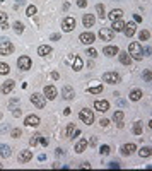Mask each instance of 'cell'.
<instances>
[{
	"label": "cell",
	"mask_w": 152,
	"mask_h": 171,
	"mask_svg": "<svg viewBox=\"0 0 152 171\" xmlns=\"http://www.w3.org/2000/svg\"><path fill=\"white\" fill-rule=\"evenodd\" d=\"M128 55L135 60H142L144 58V50H142V46H140V43H137V41H133L130 43V48H128Z\"/></svg>",
	"instance_id": "obj_1"
},
{
	"label": "cell",
	"mask_w": 152,
	"mask_h": 171,
	"mask_svg": "<svg viewBox=\"0 0 152 171\" xmlns=\"http://www.w3.org/2000/svg\"><path fill=\"white\" fill-rule=\"evenodd\" d=\"M79 116H80V120H82L86 125H91V123L94 122V113H92L91 110H80Z\"/></svg>",
	"instance_id": "obj_2"
},
{
	"label": "cell",
	"mask_w": 152,
	"mask_h": 171,
	"mask_svg": "<svg viewBox=\"0 0 152 171\" xmlns=\"http://www.w3.org/2000/svg\"><path fill=\"white\" fill-rule=\"evenodd\" d=\"M99 38L103 39V41H113L114 31L110 29V27H101V29H99Z\"/></svg>",
	"instance_id": "obj_3"
},
{
	"label": "cell",
	"mask_w": 152,
	"mask_h": 171,
	"mask_svg": "<svg viewBox=\"0 0 152 171\" xmlns=\"http://www.w3.org/2000/svg\"><path fill=\"white\" fill-rule=\"evenodd\" d=\"M12 52H14V45H12L10 41L3 39V43L0 45V55H2V57H7V55H10Z\"/></svg>",
	"instance_id": "obj_4"
},
{
	"label": "cell",
	"mask_w": 152,
	"mask_h": 171,
	"mask_svg": "<svg viewBox=\"0 0 152 171\" xmlns=\"http://www.w3.org/2000/svg\"><path fill=\"white\" fill-rule=\"evenodd\" d=\"M31 103H33L36 108H45V104H46V98H45L43 94L34 93V94L31 96Z\"/></svg>",
	"instance_id": "obj_5"
},
{
	"label": "cell",
	"mask_w": 152,
	"mask_h": 171,
	"mask_svg": "<svg viewBox=\"0 0 152 171\" xmlns=\"http://www.w3.org/2000/svg\"><path fill=\"white\" fill-rule=\"evenodd\" d=\"M103 80L108 82V84H116V82H120V74H116V72H106V74H103Z\"/></svg>",
	"instance_id": "obj_6"
},
{
	"label": "cell",
	"mask_w": 152,
	"mask_h": 171,
	"mask_svg": "<svg viewBox=\"0 0 152 171\" xmlns=\"http://www.w3.org/2000/svg\"><path fill=\"white\" fill-rule=\"evenodd\" d=\"M62 27H63V31H72L74 27H75V19L74 17H65V19L62 21Z\"/></svg>",
	"instance_id": "obj_7"
},
{
	"label": "cell",
	"mask_w": 152,
	"mask_h": 171,
	"mask_svg": "<svg viewBox=\"0 0 152 171\" xmlns=\"http://www.w3.org/2000/svg\"><path fill=\"white\" fill-rule=\"evenodd\" d=\"M17 67L21 70H29L31 69V58L29 57H21L17 60Z\"/></svg>",
	"instance_id": "obj_8"
},
{
	"label": "cell",
	"mask_w": 152,
	"mask_h": 171,
	"mask_svg": "<svg viewBox=\"0 0 152 171\" xmlns=\"http://www.w3.org/2000/svg\"><path fill=\"white\" fill-rule=\"evenodd\" d=\"M94 108L97 111H101V113H104V111H108L110 110V103L108 101H104V99H97L94 103Z\"/></svg>",
	"instance_id": "obj_9"
},
{
	"label": "cell",
	"mask_w": 152,
	"mask_h": 171,
	"mask_svg": "<svg viewBox=\"0 0 152 171\" xmlns=\"http://www.w3.org/2000/svg\"><path fill=\"white\" fill-rule=\"evenodd\" d=\"M79 39H80V43H84V45H92L96 36L92 34V33H82V34L79 36Z\"/></svg>",
	"instance_id": "obj_10"
},
{
	"label": "cell",
	"mask_w": 152,
	"mask_h": 171,
	"mask_svg": "<svg viewBox=\"0 0 152 171\" xmlns=\"http://www.w3.org/2000/svg\"><path fill=\"white\" fill-rule=\"evenodd\" d=\"M45 98H48V99H55L57 98V87L55 86H45Z\"/></svg>",
	"instance_id": "obj_11"
},
{
	"label": "cell",
	"mask_w": 152,
	"mask_h": 171,
	"mask_svg": "<svg viewBox=\"0 0 152 171\" xmlns=\"http://www.w3.org/2000/svg\"><path fill=\"white\" fill-rule=\"evenodd\" d=\"M62 96H63L65 99H72V98L75 96L74 87H72V86H63V87H62Z\"/></svg>",
	"instance_id": "obj_12"
},
{
	"label": "cell",
	"mask_w": 152,
	"mask_h": 171,
	"mask_svg": "<svg viewBox=\"0 0 152 171\" xmlns=\"http://www.w3.org/2000/svg\"><path fill=\"white\" fill-rule=\"evenodd\" d=\"M24 123H26L27 127H38L39 125V116H36V115H29V116H26Z\"/></svg>",
	"instance_id": "obj_13"
},
{
	"label": "cell",
	"mask_w": 152,
	"mask_h": 171,
	"mask_svg": "<svg viewBox=\"0 0 152 171\" xmlns=\"http://www.w3.org/2000/svg\"><path fill=\"white\" fill-rule=\"evenodd\" d=\"M135 149H137L135 144H125V146L121 147V154H123V156H130V154L135 152Z\"/></svg>",
	"instance_id": "obj_14"
},
{
	"label": "cell",
	"mask_w": 152,
	"mask_h": 171,
	"mask_svg": "<svg viewBox=\"0 0 152 171\" xmlns=\"http://www.w3.org/2000/svg\"><path fill=\"white\" fill-rule=\"evenodd\" d=\"M123 33L128 36V38H132L133 34H135V24L133 22H128V24H125L123 26Z\"/></svg>",
	"instance_id": "obj_15"
},
{
	"label": "cell",
	"mask_w": 152,
	"mask_h": 171,
	"mask_svg": "<svg viewBox=\"0 0 152 171\" xmlns=\"http://www.w3.org/2000/svg\"><path fill=\"white\" fill-rule=\"evenodd\" d=\"M33 159V152L31 151H21L19 154V163H27Z\"/></svg>",
	"instance_id": "obj_16"
},
{
	"label": "cell",
	"mask_w": 152,
	"mask_h": 171,
	"mask_svg": "<svg viewBox=\"0 0 152 171\" xmlns=\"http://www.w3.org/2000/svg\"><path fill=\"white\" fill-rule=\"evenodd\" d=\"M12 89H14V80H5V82L2 84V93H3V94L12 93Z\"/></svg>",
	"instance_id": "obj_17"
},
{
	"label": "cell",
	"mask_w": 152,
	"mask_h": 171,
	"mask_svg": "<svg viewBox=\"0 0 152 171\" xmlns=\"http://www.w3.org/2000/svg\"><path fill=\"white\" fill-rule=\"evenodd\" d=\"M118 55H120V62H121L123 65H130V63H132V57H130L127 52H118Z\"/></svg>",
	"instance_id": "obj_18"
},
{
	"label": "cell",
	"mask_w": 152,
	"mask_h": 171,
	"mask_svg": "<svg viewBox=\"0 0 152 171\" xmlns=\"http://www.w3.org/2000/svg\"><path fill=\"white\" fill-rule=\"evenodd\" d=\"M121 16H123V10H120V9H113L110 14H108V17L111 21H118V19H121Z\"/></svg>",
	"instance_id": "obj_19"
},
{
	"label": "cell",
	"mask_w": 152,
	"mask_h": 171,
	"mask_svg": "<svg viewBox=\"0 0 152 171\" xmlns=\"http://www.w3.org/2000/svg\"><path fill=\"white\" fill-rule=\"evenodd\" d=\"M118 52H120V50H118V46H106V48L103 50V53H104L106 57H114Z\"/></svg>",
	"instance_id": "obj_20"
},
{
	"label": "cell",
	"mask_w": 152,
	"mask_h": 171,
	"mask_svg": "<svg viewBox=\"0 0 152 171\" xmlns=\"http://www.w3.org/2000/svg\"><path fill=\"white\" fill-rule=\"evenodd\" d=\"M82 22H84V26H86V27H91V26L96 22V19H94V16H92V14H86V16H84V19H82Z\"/></svg>",
	"instance_id": "obj_21"
},
{
	"label": "cell",
	"mask_w": 152,
	"mask_h": 171,
	"mask_svg": "<svg viewBox=\"0 0 152 171\" xmlns=\"http://www.w3.org/2000/svg\"><path fill=\"white\" fill-rule=\"evenodd\" d=\"M50 53H51V46H48V45H41L38 48V55H41V57H46Z\"/></svg>",
	"instance_id": "obj_22"
},
{
	"label": "cell",
	"mask_w": 152,
	"mask_h": 171,
	"mask_svg": "<svg viewBox=\"0 0 152 171\" xmlns=\"http://www.w3.org/2000/svg\"><path fill=\"white\" fill-rule=\"evenodd\" d=\"M123 26H125V22H123L121 19H118V21H113L111 29H113L114 33H120V31H123Z\"/></svg>",
	"instance_id": "obj_23"
},
{
	"label": "cell",
	"mask_w": 152,
	"mask_h": 171,
	"mask_svg": "<svg viewBox=\"0 0 152 171\" xmlns=\"http://www.w3.org/2000/svg\"><path fill=\"white\" fill-rule=\"evenodd\" d=\"M86 147H87V140H86V139H80V140L77 142V146H75V152L80 154V152L86 151Z\"/></svg>",
	"instance_id": "obj_24"
},
{
	"label": "cell",
	"mask_w": 152,
	"mask_h": 171,
	"mask_svg": "<svg viewBox=\"0 0 152 171\" xmlns=\"http://www.w3.org/2000/svg\"><path fill=\"white\" fill-rule=\"evenodd\" d=\"M10 147L9 146H3V144H0V156L2 157H10Z\"/></svg>",
	"instance_id": "obj_25"
},
{
	"label": "cell",
	"mask_w": 152,
	"mask_h": 171,
	"mask_svg": "<svg viewBox=\"0 0 152 171\" xmlns=\"http://www.w3.org/2000/svg\"><path fill=\"white\" fill-rule=\"evenodd\" d=\"M72 69H74L75 72H79V70L82 69V58H80V57L74 58V62H72Z\"/></svg>",
	"instance_id": "obj_26"
},
{
	"label": "cell",
	"mask_w": 152,
	"mask_h": 171,
	"mask_svg": "<svg viewBox=\"0 0 152 171\" xmlns=\"http://www.w3.org/2000/svg\"><path fill=\"white\" fill-rule=\"evenodd\" d=\"M96 12H97V16H99L101 19H104V17H106V9H104V5L97 3V5H96Z\"/></svg>",
	"instance_id": "obj_27"
},
{
	"label": "cell",
	"mask_w": 152,
	"mask_h": 171,
	"mask_svg": "<svg viewBox=\"0 0 152 171\" xmlns=\"http://www.w3.org/2000/svg\"><path fill=\"white\" fill-rule=\"evenodd\" d=\"M142 132H144L142 122H135V125H133V133H135V135H142Z\"/></svg>",
	"instance_id": "obj_28"
},
{
	"label": "cell",
	"mask_w": 152,
	"mask_h": 171,
	"mask_svg": "<svg viewBox=\"0 0 152 171\" xmlns=\"http://www.w3.org/2000/svg\"><path fill=\"white\" fill-rule=\"evenodd\" d=\"M140 98H142V91L140 89H133L132 93H130V99L132 101H138Z\"/></svg>",
	"instance_id": "obj_29"
},
{
	"label": "cell",
	"mask_w": 152,
	"mask_h": 171,
	"mask_svg": "<svg viewBox=\"0 0 152 171\" xmlns=\"http://www.w3.org/2000/svg\"><path fill=\"white\" fill-rule=\"evenodd\" d=\"M74 130H75V125H74V123H68L67 128H65V132H63V135H65V137H72Z\"/></svg>",
	"instance_id": "obj_30"
},
{
	"label": "cell",
	"mask_w": 152,
	"mask_h": 171,
	"mask_svg": "<svg viewBox=\"0 0 152 171\" xmlns=\"http://www.w3.org/2000/svg\"><path fill=\"white\" fill-rule=\"evenodd\" d=\"M151 147H142L140 151H138V156L140 157H151Z\"/></svg>",
	"instance_id": "obj_31"
},
{
	"label": "cell",
	"mask_w": 152,
	"mask_h": 171,
	"mask_svg": "<svg viewBox=\"0 0 152 171\" xmlns=\"http://www.w3.org/2000/svg\"><path fill=\"white\" fill-rule=\"evenodd\" d=\"M138 38H140V41H147V39H151V31H147V29H144V31H140V34H138Z\"/></svg>",
	"instance_id": "obj_32"
},
{
	"label": "cell",
	"mask_w": 152,
	"mask_h": 171,
	"mask_svg": "<svg viewBox=\"0 0 152 171\" xmlns=\"http://www.w3.org/2000/svg\"><path fill=\"white\" fill-rule=\"evenodd\" d=\"M10 72V67L7 63H0V76H7Z\"/></svg>",
	"instance_id": "obj_33"
},
{
	"label": "cell",
	"mask_w": 152,
	"mask_h": 171,
	"mask_svg": "<svg viewBox=\"0 0 152 171\" xmlns=\"http://www.w3.org/2000/svg\"><path fill=\"white\" fill-rule=\"evenodd\" d=\"M36 12H38V9H36L34 5H29V7L26 9V16H29V17H33V16H34Z\"/></svg>",
	"instance_id": "obj_34"
},
{
	"label": "cell",
	"mask_w": 152,
	"mask_h": 171,
	"mask_svg": "<svg viewBox=\"0 0 152 171\" xmlns=\"http://www.w3.org/2000/svg\"><path fill=\"white\" fill-rule=\"evenodd\" d=\"M14 31H16L17 34H21V33L24 31V24H22V22H19V21H17V22L14 24Z\"/></svg>",
	"instance_id": "obj_35"
},
{
	"label": "cell",
	"mask_w": 152,
	"mask_h": 171,
	"mask_svg": "<svg viewBox=\"0 0 152 171\" xmlns=\"http://www.w3.org/2000/svg\"><path fill=\"white\" fill-rule=\"evenodd\" d=\"M91 94H101L103 93V86H96V87H89Z\"/></svg>",
	"instance_id": "obj_36"
},
{
	"label": "cell",
	"mask_w": 152,
	"mask_h": 171,
	"mask_svg": "<svg viewBox=\"0 0 152 171\" xmlns=\"http://www.w3.org/2000/svg\"><path fill=\"white\" fill-rule=\"evenodd\" d=\"M99 152H101V156H108V154L111 152V149H110V146H101V147H99Z\"/></svg>",
	"instance_id": "obj_37"
},
{
	"label": "cell",
	"mask_w": 152,
	"mask_h": 171,
	"mask_svg": "<svg viewBox=\"0 0 152 171\" xmlns=\"http://www.w3.org/2000/svg\"><path fill=\"white\" fill-rule=\"evenodd\" d=\"M113 120L114 122H121V120H123V111H120V110L114 111L113 113Z\"/></svg>",
	"instance_id": "obj_38"
},
{
	"label": "cell",
	"mask_w": 152,
	"mask_h": 171,
	"mask_svg": "<svg viewBox=\"0 0 152 171\" xmlns=\"http://www.w3.org/2000/svg\"><path fill=\"white\" fill-rule=\"evenodd\" d=\"M7 19H9V14H5V12L0 10V24H2V26L7 24Z\"/></svg>",
	"instance_id": "obj_39"
},
{
	"label": "cell",
	"mask_w": 152,
	"mask_h": 171,
	"mask_svg": "<svg viewBox=\"0 0 152 171\" xmlns=\"http://www.w3.org/2000/svg\"><path fill=\"white\" fill-rule=\"evenodd\" d=\"M21 135H22V132H21V128H14V130L10 132V137H14V139H19Z\"/></svg>",
	"instance_id": "obj_40"
},
{
	"label": "cell",
	"mask_w": 152,
	"mask_h": 171,
	"mask_svg": "<svg viewBox=\"0 0 152 171\" xmlns=\"http://www.w3.org/2000/svg\"><path fill=\"white\" fill-rule=\"evenodd\" d=\"M38 142H39V133H36V135H33V137H31V140H29V144H31V146H36Z\"/></svg>",
	"instance_id": "obj_41"
},
{
	"label": "cell",
	"mask_w": 152,
	"mask_h": 171,
	"mask_svg": "<svg viewBox=\"0 0 152 171\" xmlns=\"http://www.w3.org/2000/svg\"><path fill=\"white\" fill-rule=\"evenodd\" d=\"M87 55L91 58H94V57H97V52H96L94 48H87Z\"/></svg>",
	"instance_id": "obj_42"
},
{
	"label": "cell",
	"mask_w": 152,
	"mask_h": 171,
	"mask_svg": "<svg viewBox=\"0 0 152 171\" xmlns=\"http://www.w3.org/2000/svg\"><path fill=\"white\" fill-rule=\"evenodd\" d=\"M12 115H14V116H16V118H19L21 115H22V110H21V108H16V110H14V111H12Z\"/></svg>",
	"instance_id": "obj_43"
},
{
	"label": "cell",
	"mask_w": 152,
	"mask_h": 171,
	"mask_svg": "<svg viewBox=\"0 0 152 171\" xmlns=\"http://www.w3.org/2000/svg\"><path fill=\"white\" fill-rule=\"evenodd\" d=\"M110 168H111V170H118V168H120V163H116V161H111V163H110Z\"/></svg>",
	"instance_id": "obj_44"
},
{
	"label": "cell",
	"mask_w": 152,
	"mask_h": 171,
	"mask_svg": "<svg viewBox=\"0 0 152 171\" xmlns=\"http://www.w3.org/2000/svg\"><path fill=\"white\" fill-rule=\"evenodd\" d=\"M77 5H79L80 9H84V7L87 5V0H77Z\"/></svg>",
	"instance_id": "obj_45"
},
{
	"label": "cell",
	"mask_w": 152,
	"mask_h": 171,
	"mask_svg": "<svg viewBox=\"0 0 152 171\" xmlns=\"http://www.w3.org/2000/svg\"><path fill=\"white\" fill-rule=\"evenodd\" d=\"M99 123H101V127H108V125H110V120H106V118H103V120H101Z\"/></svg>",
	"instance_id": "obj_46"
},
{
	"label": "cell",
	"mask_w": 152,
	"mask_h": 171,
	"mask_svg": "<svg viewBox=\"0 0 152 171\" xmlns=\"http://www.w3.org/2000/svg\"><path fill=\"white\" fill-rule=\"evenodd\" d=\"M144 77H145V80H147V82H151V70H145Z\"/></svg>",
	"instance_id": "obj_47"
},
{
	"label": "cell",
	"mask_w": 152,
	"mask_h": 171,
	"mask_svg": "<svg viewBox=\"0 0 152 171\" xmlns=\"http://www.w3.org/2000/svg\"><path fill=\"white\" fill-rule=\"evenodd\" d=\"M39 142H41V144H43V146H45V147H46V146H48V140H46V139H45V137H41V135H39Z\"/></svg>",
	"instance_id": "obj_48"
},
{
	"label": "cell",
	"mask_w": 152,
	"mask_h": 171,
	"mask_svg": "<svg viewBox=\"0 0 152 171\" xmlns=\"http://www.w3.org/2000/svg\"><path fill=\"white\" fill-rule=\"evenodd\" d=\"M87 144H91V146H96V144H97V139H96V137H91V140H89Z\"/></svg>",
	"instance_id": "obj_49"
},
{
	"label": "cell",
	"mask_w": 152,
	"mask_h": 171,
	"mask_svg": "<svg viewBox=\"0 0 152 171\" xmlns=\"http://www.w3.org/2000/svg\"><path fill=\"white\" fill-rule=\"evenodd\" d=\"M7 130H9V125H2V127H0V132L2 133H5Z\"/></svg>",
	"instance_id": "obj_50"
},
{
	"label": "cell",
	"mask_w": 152,
	"mask_h": 171,
	"mask_svg": "<svg viewBox=\"0 0 152 171\" xmlns=\"http://www.w3.org/2000/svg\"><path fill=\"white\" fill-rule=\"evenodd\" d=\"M133 19L137 21V22H142V16H138V14H135V16H133Z\"/></svg>",
	"instance_id": "obj_51"
},
{
	"label": "cell",
	"mask_w": 152,
	"mask_h": 171,
	"mask_svg": "<svg viewBox=\"0 0 152 171\" xmlns=\"http://www.w3.org/2000/svg\"><path fill=\"white\" fill-rule=\"evenodd\" d=\"M51 77H53L55 80H58V79H60V74H58V72H53V74H51Z\"/></svg>",
	"instance_id": "obj_52"
},
{
	"label": "cell",
	"mask_w": 152,
	"mask_h": 171,
	"mask_svg": "<svg viewBox=\"0 0 152 171\" xmlns=\"http://www.w3.org/2000/svg\"><path fill=\"white\" fill-rule=\"evenodd\" d=\"M55 154H57V156H63V149H60V147H58V149H57V152H55Z\"/></svg>",
	"instance_id": "obj_53"
},
{
	"label": "cell",
	"mask_w": 152,
	"mask_h": 171,
	"mask_svg": "<svg viewBox=\"0 0 152 171\" xmlns=\"http://www.w3.org/2000/svg\"><path fill=\"white\" fill-rule=\"evenodd\" d=\"M19 5H24V0H17V2H16V9H17Z\"/></svg>",
	"instance_id": "obj_54"
},
{
	"label": "cell",
	"mask_w": 152,
	"mask_h": 171,
	"mask_svg": "<svg viewBox=\"0 0 152 171\" xmlns=\"http://www.w3.org/2000/svg\"><path fill=\"white\" fill-rule=\"evenodd\" d=\"M125 104H127V103H125L123 99H118V106H125Z\"/></svg>",
	"instance_id": "obj_55"
},
{
	"label": "cell",
	"mask_w": 152,
	"mask_h": 171,
	"mask_svg": "<svg viewBox=\"0 0 152 171\" xmlns=\"http://www.w3.org/2000/svg\"><path fill=\"white\" fill-rule=\"evenodd\" d=\"M58 38H60V34H53V36H51V39H53V41H57Z\"/></svg>",
	"instance_id": "obj_56"
},
{
	"label": "cell",
	"mask_w": 152,
	"mask_h": 171,
	"mask_svg": "<svg viewBox=\"0 0 152 171\" xmlns=\"http://www.w3.org/2000/svg\"><path fill=\"white\" fill-rule=\"evenodd\" d=\"M0 120H2V113H0Z\"/></svg>",
	"instance_id": "obj_57"
},
{
	"label": "cell",
	"mask_w": 152,
	"mask_h": 171,
	"mask_svg": "<svg viewBox=\"0 0 152 171\" xmlns=\"http://www.w3.org/2000/svg\"><path fill=\"white\" fill-rule=\"evenodd\" d=\"M0 168H3V166H2V164H0Z\"/></svg>",
	"instance_id": "obj_58"
}]
</instances>
